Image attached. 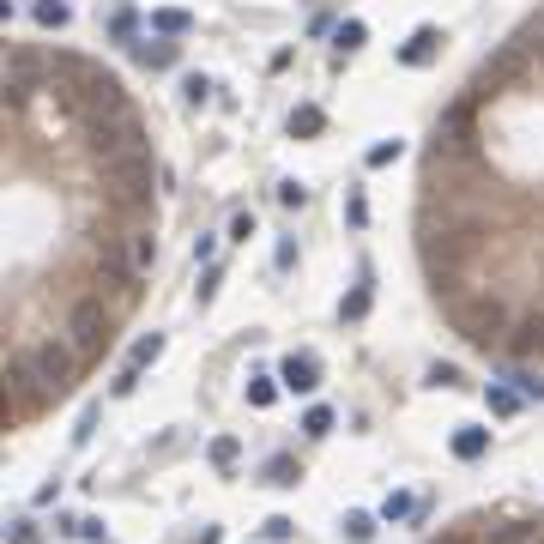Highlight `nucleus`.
I'll list each match as a JSON object with an SVG mask.
<instances>
[{"label": "nucleus", "mask_w": 544, "mask_h": 544, "mask_svg": "<svg viewBox=\"0 0 544 544\" xmlns=\"http://www.w3.org/2000/svg\"><path fill=\"white\" fill-rule=\"evenodd\" d=\"M447 321H454V333L466 345H478V351H496V345H509V333H514V315H509V303L502 297H454L447 303Z\"/></svg>", "instance_id": "nucleus-1"}, {"label": "nucleus", "mask_w": 544, "mask_h": 544, "mask_svg": "<svg viewBox=\"0 0 544 544\" xmlns=\"http://www.w3.org/2000/svg\"><path fill=\"white\" fill-rule=\"evenodd\" d=\"M109 333H115V308L103 303L97 291H91V297H79V303L67 308V333H61V339L79 351V363H91L103 345H109Z\"/></svg>", "instance_id": "nucleus-2"}, {"label": "nucleus", "mask_w": 544, "mask_h": 544, "mask_svg": "<svg viewBox=\"0 0 544 544\" xmlns=\"http://www.w3.org/2000/svg\"><path fill=\"white\" fill-rule=\"evenodd\" d=\"M152 175H158L152 152H139V158H121V164H103V188L121 212H145L152 206Z\"/></svg>", "instance_id": "nucleus-3"}, {"label": "nucleus", "mask_w": 544, "mask_h": 544, "mask_svg": "<svg viewBox=\"0 0 544 544\" xmlns=\"http://www.w3.org/2000/svg\"><path fill=\"white\" fill-rule=\"evenodd\" d=\"M526 67H532V55H526L520 43H502V49H496V55L478 67V79H472V91H466V97H472V103L496 97V91H502V85H514V79H520Z\"/></svg>", "instance_id": "nucleus-4"}, {"label": "nucleus", "mask_w": 544, "mask_h": 544, "mask_svg": "<svg viewBox=\"0 0 544 544\" xmlns=\"http://www.w3.org/2000/svg\"><path fill=\"white\" fill-rule=\"evenodd\" d=\"M278 381H284L291 393H315V387H321V357H315V351H291V357L278 363Z\"/></svg>", "instance_id": "nucleus-5"}, {"label": "nucleus", "mask_w": 544, "mask_h": 544, "mask_svg": "<svg viewBox=\"0 0 544 544\" xmlns=\"http://www.w3.org/2000/svg\"><path fill=\"white\" fill-rule=\"evenodd\" d=\"M442 43H447V36L436 31V25H417V31L400 43V67H430V61L442 55Z\"/></svg>", "instance_id": "nucleus-6"}, {"label": "nucleus", "mask_w": 544, "mask_h": 544, "mask_svg": "<svg viewBox=\"0 0 544 544\" xmlns=\"http://www.w3.org/2000/svg\"><path fill=\"white\" fill-rule=\"evenodd\" d=\"M509 351L514 357H544V308H526L509 333Z\"/></svg>", "instance_id": "nucleus-7"}, {"label": "nucleus", "mask_w": 544, "mask_h": 544, "mask_svg": "<svg viewBox=\"0 0 544 544\" xmlns=\"http://www.w3.org/2000/svg\"><path fill=\"white\" fill-rule=\"evenodd\" d=\"M121 242H128V267H134V278H145V272H152V260H158V237H152L145 224H134Z\"/></svg>", "instance_id": "nucleus-8"}, {"label": "nucleus", "mask_w": 544, "mask_h": 544, "mask_svg": "<svg viewBox=\"0 0 544 544\" xmlns=\"http://www.w3.org/2000/svg\"><path fill=\"white\" fill-rule=\"evenodd\" d=\"M128 55H134L139 67H152V73L175 67V43H164V36H139V43H134V49H128Z\"/></svg>", "instance_id": "nucleus-9"}, {"label": "nucleus", "mask_w": 544, "mask_h": 544, "mask_svg": "<svg viewBox=\"0 0 544 544\" xmlns=\"http://www.w3.org/2000/svg\"><path fill=\"white\" fill-rule=\"evenodd\" d=\"M284 128H291V139H315V134H327V109H321V103H297Z\"/></svg>", "instance_id": "nucleus-10"}, {"label": "nucleus", "mask_w": 544, "mask_h": 544, "mask_svg": "<svg viewBox=\"0 0 544 544\" xmlns=\"http://www.w3.org/2000/svg\"><path fill=\"white\" fill-rule=\"evenodd\" d=\"M490 454V430L484 424H460L454 430V460H484Z\"/></svg>", "instance_id": "nucleus-11"}, {"label": "nucleus", "mask_w": 544, "mask_h": 544, "mask_svg": "<svg viewBox=\"0 0 544 544\" xmlns=\"http://www.w3.org/2000/svg\"><path fill=\"white\" fill-rule=\"evenodd\" d=\"M31 19L43 25V31H67L73 6H67V0H31Z\"/></svg>", "instance_id": "nucleus-12"}, {"label": "nucleus", "mask_w": 544, "mask_h": 544, "mask_svg": "<svg viewBox=\"0 0 544 544\" xmlns=\"http://www.w3.org/2000/svg\"><path fill=\"white\" fill-rule=\"evenodd\" d=\"M109 36H115L121 49H134V43H139V12H134V6H115V12H109Z\"/></svg>", "instance_id": "nucleus-13"}, {"label": "nucleus", "mask_w": 544, "mask_h": 544, "mask_svg": "<svg viewBox=\"0 0 544 544\" xmlns=\"http://www.w3.org/2000/svg\"><path fill=\"white\" fill-rule=\"evenodd\" d=\"M152 31H158V36H188V31H194V19H188L182 6H158V12H152Z\"/></svg>", "instance_id": "nucleus-14"}, {"label": "nucleus", "mask_w": 544, "mask_h": 544, "mask_svg": "<svg viewBox=\"0 0 544 544\" xmlns=\"http://www.w3.org/2000/svg\"><path fill=\"white\" fill-rule=\"evenodd\" d=\"M158 357H164V333H145V339H139L134 351H128V369H134V375H145L152 363H158Z\"/></svg>", "instance_id": "nucleus-15"}, {"label": "nucleus", "mask_w": 544, "mask_h": 544, "mask_svg": "<svg viewBox=\"0 0 544 544\" xmlns=\"http://www.w3.org/2000/svg\"><path fill=\"white\" fill-rule=\"evenodd\" d=\"M369 43V31H363V19H345V25H333V49H339V61L345 55H357Z\"/></svg>", "instance_id": "nucleus-16"}, {"label": "nucleus", "mask_w": 544, "mask_h": 544, "mask_svg": "<svg viewBox=\"0 0 544 544\" xmlns=\"http://www.w3.org/2000/svg\"><path fill=\"white\" fill-rule=\"evenodd\" d=\"M206 460H212L218 472H230V466L242 460V442L237 436H212V442H206Z\"/></svg>", "instance_id": "nucleus-17"}, {"label": "nucleus", "mask_w": 544, "mask_h": 544, "mask_svg": "<svg viewBox=\"0 0 544 544\" xmlns=\"http://www.w3.org/2000/svg\"><path fill=\"white\" fill-rule=\"evenodd\" d=\"M267 484H278V490H291V484H303V466H297L291 454H272V460H267Z\"/></svg>", "instance_id": "nucleus-18"}, {"label": "nucleus", "mask_w": 544, "mask_h": 544, "mask_svg": "<svg viewBox=\"0 0 544 544\" xmlns=\"http://www.w3.org/2000/svg\"><path fill=\"white\" fill-rule=\"evenodd\" d=\"M278 387H284V381H272V375H248V406L267 411L272 400H278Z\"/></svg>", "instance_id": "nucleus-19"}, {"label": "nucleus", "mask_w": 544, "mask_h": 544, "mask_svg": "<svg viewBox=\"0 0 544 544\" xmlns=\"http://www.w3.org/2000/svg\"><path fill=\"white\" fill-rule=\"evenodd\" d=\"M484 400H490V411H496V417H514V411L526 406V400H520L514 387H502V381H490V393H484Z\"/></svg>", "instance_id": "nucleus-20"}, {"label": "nucleus", "mask_w": 544, "mask_h": 544, "mask_svg": "<svg viewBox=\"0 0 544 544\" xmlns=\"http://www.w3.org/2000/svg\"><path fill=\"white\" fill-rule=\"evenodd\" d=\"M411 514H417V496H406V490H393V496L381 502V520H387V526H393V520H411Z\"/></svg>", "instance_id": "nucleus-21"}, {"label": "nucleus", "mask_w": 544, "mask_h": 544, "mask_svg": "<svg viewBox=\"0 0 544 544\" xmlns=\"http://www.w3.org/2000/svg\"><path fill=\"white\" fill-rule=\"evenodd\" d=\"M509 381H514V393H520V400H544V375H532V369H520V363H514Z\"/></svg>", "instance_id": "nucleus-22"}, {"label": "nucleus", "mask_w": 544, "mask_h": 544, "mask_svg": "<svg viewBox=\"0 0 544 544\" xmlns=\"http://www.w3.org/2000/svg\"><path fill=\"white\" fill-rule=\"evenodd\" d=\"M406 158V139H381V145H369V170H387V164H400Z\"/></svg>", "instance_id": "nucleus-23"}, {"label": "nucleus", "mask_w": 544, "mask_h": 544, "mask_svg": "<svg viewBox=\"0 0 544 544\" xmlns=\"http://www.w3.org/2000/svg\"><path fill=\"white\" fill-rule=\"evenodd\" d=\"M514 43H520V49L532 55V61H544V12H539V19H526V31L514 36Z\"/></svg>", "instance_id": "nucleus-24"}, {"label": "nucleus", "mask_w": 544, "mask_h": 544, "mask_svg": "<svg viewBox=\"0 0 544 544\" xmlns=\"http://www.w3.org/2000/svg\"><path fill=\"white\" fill-rule=\"evenodd\" d=\"M339 526H345V539H351V544H369L375 539V514H345Z\"/></svg>", "instance_id": "nucleus-25"}, {"label": "nucleus", "mask_w": 544, "mask_h": 544, "mask_svg": "<svg viewBox=\"0 0 544 544\" xmlns=\"http://www.w3.org/2000/svg\"><path fill=\"white\" fill-rule=\"evenodd\" d=\"M339 315L345 321H363V315H369V284H351V297L339 303Z\"/></svg>", "instance_id": "nucleus-26"}, {"label": "nucleus", "mask_w": 544, "mask_h": 544, "mask_svg": "<svg viewBox=\"0 0 544 544\" xmlns=\"http://www.w3.org/2000/svg\"><path fill=\"white\" fill-rule=\"evenodd\" d=\"M303 436H333V411H327V406H308L303 411Z\"/></svg>", "instance_id": "nucleus-27"}, {"label": "nucleus", "mask_w": 544, "mask_h": 544, "mask_svg": "<svg viewBox=\"0 0 544 544\" xmlns=\"http://www.w3.org/2000/svg\"><path fill=\"white\" fill-rule=\"evenodd\" d=\"M182 97H188V109H200V103L212 97V79H206V73H188V85H182Z\"/></svg>", "instance_id": "nucleus-28"}, {"label": "nucleus", "mask_w": 544, "mask_h": 544, "mask_svg": "<svg viewBox=\"0 0 544 544\" xmlns=\"http://www.w3.org/2000/svg\"><path fill=\"white\" fill-rule=\"evenodd\" d=\"M430 387H466V375L454 363H430Z\"/></svg>", "instance_id": "nucleus-29"}, {"label": "nucleus", "mask_w": 544, "mask_h": 544, "mask_svg": "<svg viewBox=\"0 0 544 544\" xmlns=\"http://www.w3.org/2000/svg\"><path fill=\"white\" fill-rule=\"evenodd\" d=\"M6 544H43L36 520H12V526H6Z\"/></svg>", "instance_id": "nucleus-30"}, {"label": "nucleus", "mask_w": 544, "mask_h": 544, "mask_svg": "<svg viewBox=\"0 0 544 544\" xmlns=\"http://www.w3.org/2000/svg\"><path fill=\"white\" fill-rule=\"evenodd\" d=\"M218 278H224L218 267H206V272H200V284H194V297H200V308L212 303V297H218Z\"/></svg>", "instance_id": "nucleus-31"}, {"label": "nucleus", "mask_w": 544, "mask_h": 544, "mask_svg": "<svg viewBox=\"0 0 544 544\" xmlns=\"http://www.w3.org/2000/svg\"><path fill=\"white\" fill-rule=\"evenodd\" d=\"M345 218L363 230V224H369V200H363V194H345Z\"/></svg>", "instance_id": "nucleus-32"}, {"label": "nucleus", "mask_w": 544, "mask_h": 544, "mask_svg": "<svg viewBox=\"0 0 544 544\" xmlns=\"http://www.w3.org/2000/svg\"><path fill=\"white\" fill-rule=\"evenodd\" d=\"M278 200L284 206H308V188L303 182H278Z\"/></svg>", "instance_id": "nucleus-33"}, {"label": "nucleus", "mask_w": 544, "mask_h": 544, "mask_svg": "<svg viewBox=\"0 0 544 544\" xmlns=\"http://www.w3.org/2000/svg\"><path fill=\"white\" fill-rule=\"evenodd\" d=\"M254 237V212H237V218H230V242H248Z\"/></svg>", "instance_id": "nucleus-34"}, {"label": "nucleus", "mask_w": 544, "mask_h": 544, "mask_svg": "<svg viewBox=\"0 0 544 544\" xmlns=\"http://www.w3.org/2000/svg\"><path fill=\"white\" fill-rule=\"evenodd\" d=\"M272 260H278V267L291 272V267H297V242H291V237H278V248H272Z\"/></svg>", "instance_id": "nucleus-35"}, {"label": "nucleus", "mask_w": 544, "mask_h": 544, "mask_svg": "<svg viewBox=\"0 0 544 544\" xmlns=\"http://www.w3.org/2000/svg\"><path fill=\"white\" fill-rule=\"evenodd\" d=\"M212 254H218V237H206V230H200V237H194V260H200V267H206Z\"/></svg>", "instance_id": "nucleus-36"}, {"label": "nucleus", "mask_w": 544, "mask_h": 544, "mask_svg": "<svg viewBox=\"0 0 544 544\" xmlns=\"http://www.w3.org/2000/svg\"><path fill=\"white\" fill-rule=\"evenodd\" d=\"M200 544H218V526H206V532H200Z\"/></svg>", "instance_id": "nucleus-37"}]
</instances>
